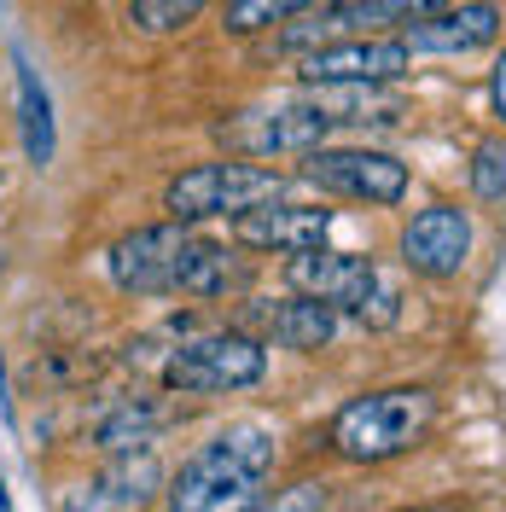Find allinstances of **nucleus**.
I'll return each instance as SVG.
<instances>
[{
    "label": "nucleus",
    "mask_w": 506,
    "mask_h": 512,
    "mask_svg": "<svg viewBox=\"0 0 506 512\" xmlns=\"http://www.w3.org/2000/svg\"><path fill=\"white\" fill-rule=\"evenodd\" d=\"M332 222H338V216H332L326 204H262V210H251V216L233 222V245H239V251L297 256V251L326 245Z\"/></svg>",
    "instance_id": "14"
},
{
    "label": "nucleus",
    "mask_w": 506,
    "mask_h": 512,
    "mask_svg": "<svg viewBox=\"0 0 506 512\" xmlns=\"http://www.w3.org/2000/svg\"><path fill=\"white\" fill-rule=\"evenodd\" d=\"M245 286H251V262L239 256V245H222V239H204V233H198V251H192V268H187L181 297L222 303V297H239Z\"/></svg>",
    "instance_id": "16"
},
{
    "label": "nucleus",
    "mask_w": 506,
    "mask_h": 512,
    "mask_svg": "<svg viewBox=\"0 0 506 512\" xmlns=\"http://www.w3.org/2000/svg\"><path fill=\"white\" fill-rule=\"evenodd\" d=\"M489 117L506 128V47L495 53V64H489Z\"/></svg>",
    "instance_id": "24"
},
{
    "label": "nucleus",
    "mask_w": 506,
    "mask_h": 512,
    "mask_svg": "<svg viewBox=\"0 0 506 512\" xmlns=\"http://www.w3.org/2000/svg\"><path fill=\"white\" fill-rule=\"evenodd\" d=\"M158 379L169 396H239L268 379V344L245 326H216L163 355Z\"/></svg>",
    "instance_id": "4"
},
{
    "label": "nucleus",
    "mask_w": 506,
    "mask_h": 512,
    "mask_svg": "<svg viewBox=\"0 0 506 512\" xmlns=\"http://www.w3.org/2000/svg\"><path fill=\"white\" fill-rule=\"evenodd\" d=\"M198 233L187 222H146L105 251V274L123 297H181Z\"/></svg>",
    "instance_id": "5"
},
{
    "label": "nucleus",
    "mask_w": 506,
    "mask_h": 512,
    "mask_svg": "<svg viewBox=\"0 0 506 512\" xmlns=\"http://www.w3.org/2000/svg\"><path fill=\"white\" fill-rule=\"evenodd\" d=\"M506 30V6L501 0H454L437 18H419L402 30V41L413 47V59H460V53H477L489 41H501Z\"/></svg>",
    "instance_id": "12"
},
{
    "label": "nucleus",
    "mask_w": 506,
    "mask_h": 512,
    "mask_svg": "<svg viewBox=\"0 0 506 512\" xmlns=\"http://www.w3.org/2000/svg\"><path fill=\"white\" fill-rule=\"evenodd\" d=\"M472 245H477L472 210L460 198H431V204H419L408 222H402V233H396V262H402V274H413V280L443 286V280H460L466 274Z\"/></svg>",
    "instance_id": "6"
},
{
    "label": "nucleus",
    "mask_w": 506,
    "mask_h": 512,
    "mask_svg": "<svg viewBox=\"0 0 506 512\" xmlns=\"http://www.w3.org/2000/svg\"><path fill=\"white\" fill-rule=\"evenodd\" d=\"M303 181L332 198H355V204H373V210H390L402 204L413 187L408 163L396 152H379V146H320L303 158Z\"/></svg>",
    "instance_id": "7"
},
{
    "label": "nucleus",
    "mask_w": 506,
    "mask_h": 512,
    "mask_svg": "<svg viewBox=\"0 0 506 512\" xmlns=\"http://www.w3.org/2000/svg\"><path fill=\"white\" fill-rule=\"evenodd\" d=\"M379 256L367 251H326V245H315V251H297L285 256V291H297V297H320V303H332L338 315H355L361 303H367V291H373V280H379Z\"/></svg>",
    "instance_id": "10"
},
{
    "label": "nucleus",
    "mask_w": 506,
    "mask_h": 512,
    "mask_svg": "<svg viewBox=\"0 0 506 512\" xmlns=\"http://www.w3.org/2000/svg\"><path fill=\"white\" fill-rule=\"evenodd\" d=\"M437 414H443V402H437L431 384L361 390V396H349L344 408L332 414L326 448H332V460H344V466H390V460H402V454L431 443Z\"/></svg>",
    "instance_id": "2"
},
{
    "label": "nucleus",
    "mask_w": 506,
    "mask_h": 512,
    "mask_svg": "<svg viewBox=\"0 0 506 512\" xmlns=\"http://www.w3.org/2000/svg\"><path fill=\"white\" fill-rule=\"evenodd\" d=\"M163 489H169V478H163V460L152 448L111 454L94 478L64 489L59 512H152V501H158Z\"/></svg>",
    "instance_id": "9"
},
{
    "label": "nucleus",
    "mask_w": 506,
    "mask_h": 512,
    "mask_svg": "<svg viewBox=\"0 0 506 512\" xmlns=\"http://www.w3.org/2000/svg\"><path fill=\"white\" fill-rule=\"evenodd\" d=\"M0 512H12V495H6V478H0Z\"/></svg>",
    "instance_id": "26"
},
{
    "label": "nucleus",
    "mask_w": 506,
    "mask_h": 512,
    "mask_svg": "<svg viewBox=\"0 0 506 512\" xmlns=\"http://www.w3.org/2000/svg\"><path fill=\"white\" fill-rule=\"evenodd\" d=\"M402 512H460L454 501H419V507H402Z\"/></svg>",
    "instance_id": "25"
},
{
    "label": "nucleus",
    "mask_w": 506,
    "mask_h": 512,
    "mask_svg": "<svg viewBox=\"0 0 506 512\" xmlns=\"http://www.w3.org/2000/svg\"><path fill=\"white\" fill-rule=\"evenodd\" d=\"M18 111H24V152H30L35 169H47L53 163V99L35 82L24 53H18Z\"/></svg>",
    "instance_id": "18"
},
{
    "label": "nucleus",
    "mask_w": 506,
    "mask_h": 512,
    "mask_svg": "<svg viewBox=\"0 0 506 512\" xmlns=\"http://www.w3.org/2000/svg\"><path fill=\"white\" fill-rule=\"evenodd\" d=\"M326 507H332V483L297 478V483H285V489H274V495H262L251 512H326Z\"/></svg>",
    "instance_id": "23"
},
{
    "label": "nucleus",
    "mask_w": 506,
    "mask_h": 512,
    "mask_svg": "<svg viewBox=\"0 0 506 512\" xmlns=\"http://www.w3.org/2000/svg\"><path fill=\"white\" fill-rule=\"evenodd\" d=\"M256 326V338L262 344H280V350H297V355H320L338 344V326H344V315L332 309V303H320V297H280V303H256L251 315H245Z\"/></svg>",
    "instance_id": "15"
},
{
    "label": "nucleus",
    "mask_w": 506,
    "mask_h": 512,
    "mask_svg": "<svg viewBox=\"0 0 506 512\" xmlns=\"http://www.w3.org/2000/svg\"><path fill=\"white\" fill-rule=\"evenodd\" d=\"M291 175L285 169H268V163H245V158H210L192 163L181 175H169L163 187V210L169 222H239L262 204H280Z\"/></svg>",
    "instance_id": "3"
},
{
    "label": "nucleus",
    "mask_w": 506,
    "mask_h": 512,
    "mask_svg": "<svg viewBox=\"0 0 506 512\" xmlns=\"http://www.w3.org/2000/svg\"><path fill=\"white\" fill-rule=\"evenodd\" d=\"M413 47L402 35H344L297 59V82H402Z\"/></svg>",
    "instance_id": "11"
},
{
    "label": "nucleus",
    "mask_w": 506,
    "mask_h": 512,
    "mask_svg": "<svg viewBox=\"0 0 506 512\" xmlns=\"http://www.w3.org/2000/svg\"><path fill=\"white\" fill-rule=\"evenodd\" d=\"M0 402H6V355H0Z\"/></svg>",
    "instance_id": "27"
},
{
    "label": "nucleus",
    "mask_w": 506,
    "mask_h": 512,
    "mask_svg": "<svg viewBox=\"0 0 506 512\" xmlns=\"http://www.w3.org/2000/svg\"><path fill=\"white\" fill-rule=\"evenodd\" d=\"M466 187H472L477 204H506V134H489V140L472 146Z\"/></svg>",
    "instance_id": "20"
},
{
    "label": "nucleus",
    "mask_w": 506,
    "mask_h": 512,
    "mask_svg": "<svg viewBox=\"0 0 506 512\" xmlns=\"http://www.w3.org/2000/svg\"><path fill=\"white\" fill-rule=\"evenodd\" d=\"M204 6L210 0H128V24L140 35H175V30H187Z\"/></svg>",
    "instance_id": "21"
},
{
    "label": "nucleus",
    "mask_w": 506,
    "mask_h": 512,
    "mask_svg": "<svg viewBox=\"0 0 506 512\" xmlns=\"http://www.w3.org/2000/svg\"><path fill=\"white\" fill-rule=\"evenodd\" d=\"M163 425H169V408L152 402V396H134V402H117V408L94 425V448L105 460H111V454H140V448L158 443Z\"/></svg>",
    "instance_id": "17"
},
{
    "label": "nucleus",
    "mask_w": 506,
    "mask_h": 512,
    "mask_svg": "<svg viewBox=\"0 0 506 512\" xmlns=\"http://www.w3.org/2000/svg\"><path fill=\"white\" fill-rule=\"evenodd\" d=\"M280 460V437L262 419H227L222 431H210L175 466V478L163 489V512H251L268 495Z\"/></svg>",
    "instance_id": "1"
},
{
    "label": "nucleus",
    "mask_w": 506,
    "mask_h": 512,
    "mask_svg": "<svg viewBox=\"0 0 506 512\" xmlns=\"http://www.w3.org/2000/svg\"><path fill=\"white\" fill-rule=\"evenodd\" d=\"M402 309H408V291H402V274H390V268H379V280H373V291H367V303L355 309V320H361L367 332H390V326L402 320Z\"/></svg>",
    "instance_id": "22"
},
{
    "label": "nucleus",
    "mask_w": 506,
    "mask_h": 512,
    "mask_svg": "<svg viewBox=\"0 0 506 512\" xmlns=\"http://www.w3.org/2000/svg\"><path fill=\"white\" fill-rule=\"evenodd\" d=\"M216 140L233 158H309L320 146H332V123L303 99H285V105H256L216 123Z\"/></svg>",
    "instance_id": "8"
},
{
    "label": "nucleus",
    "mask_w": 506,
    "mask_h": 512,
    "mask_svg": "<svg viewBox=\"0 0 506 512\" xmlns=\"http://www.w3.org/2000/svg\"><path fill=\"white\" fill-rule=\"evenodd\" d=\"M297 99L320 111L332 128H384L408 117L402 82H303Z\"/></svg>",
    "instance_id": "13"
},
{
    "label": "nucleus",
    "mask_w": 506,
    "mask_h": 512,
    "mask_svg": "<svg viewBox=\"0 0 506 512\" xmlns=\"http://www.w3.org/2000/svg\"><path fill=\"white\" fill-rule=\"evenodd\" d=\"M326 0H227L222 12V30L227 35H256V30H274V24H291L303 12H315Z\"/></svg>",
    "instance_id": "19"
}]
</instances>
